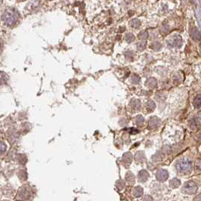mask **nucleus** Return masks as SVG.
<instances>
[{
	"label": "nucleus",
	"mask_w": 201,
	"mask_h": 201,
	"mask_svg": "<svg viewBox=\"0 0 201 201\" xmlns=\"http://www.w3.org/2000/svg\"><path fill=\"white\" fill-rule=\"evenodd\" d=\"M18 14L12 9H7L2 14V20L7 25L11 26L14 24L18 21Z\"/></svg>",
	"instance_id": "1"
},
{
	"label": "nucleus",
	"mask_w": 201,
	"mask_h": 201,
	"mask_svg": "<svg viewBox=\"0 0 201 201\" xmlns=\"http://www.w3.org/2000/svg\"><path fill=\"white\" fill-rule=\"evenodd\" d=\"M176 169L180 173H183V174H188L191 171L192 169V166L191 163L187 160H182L178 161L176 163Z\"/></svg>",
	"instance_id": "2"
},
{
	"label": "nucleus",
	"mask_w": 201,
	"mask_h": 201,
	"mask_svg": "<svg viewBox=\"0 0 201 201\" xmlns=\"http://www.w3.org/2000/svg\"><path fill=\"white\" fill-rule=\"evenodd\" d=\"M197 190V185L193 181H187L186 183L184 184L181 192L185 194H194Z\"/></svg>",
	"instance_id": "3"
},
{
	"label": "nucleus",
	"mask_w": 201,
	"mask_h": 201,
	"mask_svg": "<svg viewBox=\"0 0 201 201\" xmlns=\"http://www.w3.org/2000/svg\"><path fill=\"white\" fill-rule=\"evenodd\" d=\"M168 176H169L168 172L166 170H165V169H160V170H158L156 174V179L159 181H166L168 178Z\"/></svg>",
	"instance_id": "4"
},
{
	"label": "nucleus",
	"mask_w": 201,
	"mask_h": 201,
	"mask_svg": "<svg viewBox=\"0 0 201 201\" xmlns=\"http://www.w3.org/2000/svg\"><path fill=\"white\" fill-rule=\"evenodd\" d=\"M148 177H149V174H148V172L147 171L142 170L138 172V181H140V182H144V181H146L147 180V178H148Z\"/></svg>",
	"instance_id": "5"
},
{
	"label": "nucleus",
	"mask_w": 201,
	"mask_h": 201,
	"mask_svg": "<svg viewBox=\"0 0 201 201\" xmlns=\"http://www.w3.org/2000/svg\"><path fill=\"white\" fill-rule=\"evenodd\" d=\"M143 188L140 186L136 187V188H135V189L133 190V195L135 196V197H142V196L143 195Z\"/></svg>",
	"instance_id": "6"
},
{
	"label": "nucleus",
	"mask_w": 201,
	"mask_h": 201,
	"mask_svg": "<svg viewBox=\"0 0 201 201\" xmlns=\"http://www.w3.org/2000/svg\"><path fill=\"white\" fill-rule=\"evenodd\" d=\"M190 36L195 40H199L200 39V34L197 28H194L190 30Z\"/></svg>",
	"instance_id": "7"
},
{
	"label": "nucleus",
	"mask_w": 201,
	"mask_h": 201,
	"mask_svg": "<svg viewBox=\"0 0 201 201\" xmlns=\"http://www.w3.org/2000/svg\"><path fill=\"white\" fill-rule=\"evenodd\" d=\"M126 181L129 185H133V184L135 183L134 175L132 173H131V172H127V174L126 175Z\"/></svg>",
	"instance_id": "8"
},
{
	"label": "nucleus",
	"mask_w": 201,
	"mask_h": 201,
	"mask_svg": "<svg viewBox=\"0 0 201 201\" xmlns=\"http://www.w3.org/2000/svg\"><path fill=\"white\" fill-rule=\"evenodd\" d=\"M132 160V155L129 153H126V154H125L123 155V161L127 166L130 165Z\"/></svg>",
	"instance_id": "9"
},
{
	"label": "nucleus",
	"mask_w": 201,
	"mask_h": 201,
	"mask_svg": "<svg viewBox=\"0 0 201 201\" xmlns=\"http://www.w3.org/2000/svg\"><path fill=\"white\" fill-rule=\"evenodd\" d=\"M180 185H181V181L178 178H173V179L171 180L170 183H169V185L173 188H178V187H179Z\"/></svg>",
	"instance_id": "10"
},
{
	"label": "nucleus",
	"mask_w": 201,
	"mask_h": 201,
	"mask_svg": "<svg viewBox=\"0 0 201 201\" xmlns=\"http://www.w3.org/2000/svg\"><path fill=\"white\" fill-rule=\"evenodd\" d=\"M194 105L195 108H199L201 107V95H197L194 100Z\"/></svg>",
	"instance_id": "11"
},
{
	"label": "nucleus",
	"mask_w": 201,
	"mask_h": 201,
	"mask_svg": "<svg viewBox=\"0 0 201 201\" xmlns=\"http://www.w3.org/2000/svg\"><path fill=\"white\" fill-rule=\"evenodd\" d=\"M117 187L119 190H123L124 188H125V183H124L122 180H119V181H117Z\"/></svg>",
	"instance_id": "12"
},
{
	"label": "nucleus",
	"mask_w": 201,
	"mask_h": 201,
	"mask_svg": "<svg viewBox=\"0 0 201 201\" xmlns=\"http://www.w3.org/2000/svg\"><path fill=\"white\" fill-rule=\"evenodd\" d=\"M126 40H127L128 42H131L132 41H133V40H135V37H134L133 34H131V33H129V34H128L127 36H126Z\"/></svg>",
	"instance_id": "13"
},
{
	"label": "nucleus",
	"mask_w": 201,
	"mask_h": 201,
	"mask_svg": "<svg viewBox=\"0 0 201 201\" xmlns=\"http://www.w3.org/2000/svg\"><path fill=\"white\" fill-rule=\"evenodd\" d=\"M144 201H154L152 197H151L150 195H146L144 197Z\"/></svg>",
	"instance_id": "14"
},
{
	"label": "nucleus",
	"mask_w": 201,
	"mask_h": 201,
	"mask_svg": "<svg viewBox=\"0 0 201 201\" xmlns=\"http://www.w3.org/2000/svg\"><path fill=\"white\" fill-rule=\"evenodd\" d=\"M6 146L4 144L3 142H2V143H1V153L3 154L4 151H6Z\"/></svg>",
	"instance_id": "15"
},
{
	"label": "nucleus",
	"mask_w": 201,
	"mask_h": 201,
	"mask_svg": "<svg viewBox=\"0 0 201 201\" xmlns=\"http://www.w3.org/2000/svg\"><path fill=\"white\" fill-rule=\"evenodd\" d=\"M194 201H201V194L197 196V197L194 198Z\"/></svg>",
	"instance_id": "16"
},
{
	"label": "nucleus",
	"mask_w": 201,
	"mask_h": 201,
	"mask_svg": "<svg viewBox=\"0 0 201 201\" xmlns=\"http://www.w3.org/2000/svg\"><path fill=\"white\" fill-rule=\"evenodd\" d=\"M4 201H8V200H4Z\"/></svg>",
	"instance_id": "17"
}]
</instances>
